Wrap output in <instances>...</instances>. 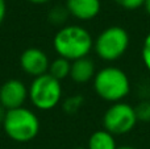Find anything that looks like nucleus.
Listing matches in <instances>:
<instances>
[{"mask_svg":"<svg viewBox=\"0 0 150 149\" xmlns=\"http://www.w3.org/2000/svg\"><path fill=\"white\" fill-rule=\"evenodd\" d=\"M53 46L58 57L73 62L79 58L88 57L93 49V38L86 28L70 24L61 26L55 33Z\"/></svg>","mask_w":150,"mask_h":149,"instance_id":"obj_1","label":"nucleus"},{"mask_svg":"<svg viewBox=\"0 0 150 149\" xmlns=\"http://www.w3.org/2000/svg\"><path fill=\"white\" fill-rule=\"evenodd\" d=\"M92 84L96 95L109 103L122 102L130 92L128 74L117 66H105L96 71Z\"/></svg>","mask_w":150,"mask_h":149,"instance_id":"obj_2","label":"nucleus"},{"mask_svg":"<svg viewBox=\"0 0 150 149\" xmlns=\"http://www.w3.org/2000/svg\"><path fill=\"white\" fill-rule=\"evenodd\" d=\"M3 129L12 141L25 144L37 137L40 132V119L26 107L9 110L5 114Z\"/></svg>","mask_w":150,"mask_h":149,"instance_id":"obj_3","label":"nucleus"},{"mask_svg":"<svg viewBox=\"0 0 150 149\" xmlns=\"http://www.w3.org/2000/svg\"><path fill=\"white\" fill-rule=\"evenodd\" d=\"M62 84L49 73L33 78L28 87V99L40 111H50L62 102Z\"/></svg>","mask_w":150,"mask_h":149,"instance_id":"obj_4","label":"nucleus"},{"mask_svg":"<svg viewBox=\"0 0 150 149\" xmlns=\"http://www.w3.org/2000/svg\"><path fill=\"white\" fill-rule=\"evenodd\" d=\"M129 44L130 37L127 29L119 25H112L99 33L93 41V49L99 58L105 62H113L127 53Z\"/></svg>","mask_w":150,"mask_h":149,"instance_id":"obj_5","label":"nucleus"},{"mask_svg":"<svg viewBox=\"0 0 150 149\" xmlns=\"http://www.w3.org/2000/svg\"><path fill=\"white\" fill-rule=\"evenodd\" d=\"M134 107L125 102L112 103L103 115V129L113 136L129 133L137 124Z\"/></svg>","mask_w":150,"mask_h":149,"instance_id":"obj_6","label":"nucleus"},{"mask_svg":"<svg viewBox=\"0 0 150 149\" xmlns=\"http://www.w3.org/2000/svg\"><path fill=\"white\" fill-rule=\"evenodd\" d=\"M28 99V87L20 79H8L0 86V104L7 111L24 107Z\"/></svg>","mask_w":150,"mask_h":149,"instance_id":"obj_7","label":"nucleus"},{"mask_svg":"<svg viewBox=\"0 0 150 149\" xmlns=\"http://www.w3.org/2000/svg\"><path fill=\"white\" fill-rule=\"evenodd\" d=\"M50 60L40 48H28L20 55V67L26 75L37 78L47 73Z\"/></svg>","mask_w":150,"mask_h":149,"instance_id":"obj_8","label":"nucleus"},{"mask_svg":"<svg viewBox=\"0 0 150 149\" xmlns=\"http://www.w3.org/2000/svg\"><path fill=\"white\" fill-rule=\"evenodd\" d=\"M70 16L80 21H88L95 18L100 13L101 1L100 0H66Z\"/></svg>","mask_w":150,"mask_h":149,"instance_id":"obj_9","label":"nucleus"},{"mask_svg":"<svg viewBox=\"0 0 150 149\" xmlns=\"http://www.w3.org/2000/svg\"><path fill=\"white\" fill-rule=\"evenodd\" d=\"M95 74L96 66L93 60H91L90 57H84L71 62L70 77L69 78H71V81L78 84H84L88 83L90 81H93Z\"/></svg>","mask_w":150,"mask_h":149,"instance_id":"obj_10","label":"nucleus"},{"mask_svg":"<svg viewBox=\"0 0 150 149\" xmlns=\"http://www.w3.org/2000/svg\"><path fill=\"white\" fill-rule=\"evenodd\" d=\"M87 149H117L116 139L105 129H99L90 136Z\"/></svg>","mask_w":150,"mask_h":149,"instance_id":"obj_11","label":"nucleus"},{"mask_svg":"<svg viewBox=\"0 0 150 149\" xmlns=\"http://www.w3.org/2000/svg\"><path fill=\"white\" fill-rule=\"evenodd\" d=\"M70 69H71V62L62 57L55 58L54 61H50L49 70L47 73L52 77H54L58 81H62L65 78L70 77Z\"/></svg>","mask_w":150,"mask_h":149,"instance_id":"obj_12","label":"nucleus"},{"mask_svg":"<svg viewBox=\"0 0 150 149\" xmlns=\"http://www.w3.org/2000/svg\"><path fill=\"white\" fill-rule=\"evenodd\" d=\"M84 104V98L80 94H75L71 96H67L62 102V110L67 115H75L80 111V108Z\"/></svg>","mask_w":150,"mask_h":149,"instance_id":"obj_13","label":"nucleus"},{"mask_svg":"<svg viewBox=\"0 0 150 149\" xmlns=\"http://www.w3.org/2000/svg\"><path fill=\"white\" fill-rule=\"evenodd\" d=\"M69 16H70V13H69L66 5L65 7L63 5H55L49 11L47 20L52 25H63L67 21Z\"/></svg>","mask_w":150,"mask_h":149,"instance_id":"obj_14","label":"nucleus"},{"mask_svg":"<svg viewBox=\"0 0 150 149\" xmlns=\"http://www.w3.org/2000/svg\"><path fill=\"white\" fill-rule=\"evenodd\" d=\"M136 115H137L138 121H144V123H149L150 121V99L142 100L134 107Z\"/></svg>","mask_w":150,"mask_h":149,"instance_id":"obj_15","label":"nucleus"},{"mask_svg":"<svg viewBox=\"0 0 150 149\" xmlns=\"http://www.w3.org/2000/svg\"><path fill=\"white\" fill-rule=\"evenodd\" d=\"M141 58L145 65V67L150 71V32L146 34L142 44V50H141Z\"/></svg>","mask_w":150,"mask_h":149,"instance_id":"obj_16","label":"nucleus"},{"mask_svg":"<svg viewBox=\"0 0 150 149\" xmlns=\"http://www.w3.org/2000/svg\"><path fill=\"white\" fill-rule=\"evenodd\" d=\"M115 4H117L119 7L124 8L128 11H134L138 9L144 5V0H112Z\"/></svg>","mask_w":150,"mask_h":149,"instance_id":"obj_17","label":"nucleus"},{"mask_svg":"<svg viewBox=\"0 0 150 149\" xmlns=\"http://www.w3.org/2000/svg\"><path fill=\"white\" fill-rule=\"evenodd\" d=\"M5 16H7V1L5 0H0V25L3 24Z\"/></svg>","mask_w":150,"mask_h":149,"instance_id":"obj_18","label":"nucleus"},{"mask_svg":"<svg viewBox=\"0 0 150 149\" xmlns=\"http://www.w3.org/2000/svg\"><path fill=\"white\" fill-rule=\"evenodd\" d=\"M144 9H145V12H146V15L150 17V0H144Z\"/></svg>","mask_w":150,"mask_h":149,"instance_id":"obj_19","label":"nucleus"},{"mask_svg":"<svg viewBox=\"0 0 150 149\" xmlns=\"http://www.w3.org/2000/svg\"><path fill=\"white\" fill-rule=\"evenodd\" d=\"M5 114H7V110H5V108L0 104V124H3V121H4Z\"/></svg>","mask_w":150,"mask_h":149,"instance_id":"obj_20","label":"nucleus"},{"mask_svg":"<svg viewBox=\"0 0 150 149\" xmlns=\"http://www.w3.org/2000/svg\"><path fill=\"white\" fill-rule=\"evenodd\" d=\"M26 1L32 3V4H46V3H49L50 0H26Z\"/></svg>","mask_w":150,"mask_h":149,"instance_id":"obj_21","label":"nucleus"},{"mask_svg":"<svg viewBox=\"0 0 150 149\" xmlns=\"http://www.w3.org/2000/svg\"><path fill=\"white\" fill-rule=\"evenodd\" d=\"M117 149H137L132 145H121V147H117Z\"/></svg>","mask_w":150,"mask_h":149,"instance_id":"obj_22","label":"nucleus"},{"mask_svg":"<svg viewBox=\"0 0 150 149\" xmlns=\"http://www.w3.org/2000/svg\"><path fill=\"white\" fill-rule=\"evenodd\" d=\"M74 149H87V148H84V147H78V148H74Z\"/></svg>","mask_w":150,"mask_h":149,"instance_id":"obj_23","label":"nucleus"}]
</instances>
